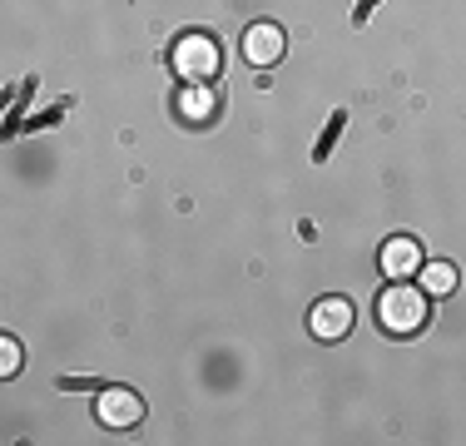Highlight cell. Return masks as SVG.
I'll list each match as a JSON object with an SVG mask.
<instances>
[{
  "instance_id": "obj_8",
  "label": "cell",
  "mask_w": 466,
  "mask_h": 446,
  "mask_svg": "<svg viewBox=\"0 0 466 446\" xmlns=\"http://www.w3.org/2000/svg\"><path fill=\"white\" fill-rule=\"evenodd\" d=\"M15 372H20V342L0 338V377H15Z\"/></svg>"
},
{
  "instance_id": "obj_2",
  "label": "cell",
  "mask_w": 466,
  "mask_h": 446,
  "mask_svg": "<svg viewBox=\"0 0 466 446\" xmlns=\"http://www.w3.org/2000/svg\"><path fill=\"white\" fill-rule=\"evenodd\" d=\"M169 65H174V75H179L184 85H208V80H218V70H224V50H218L214 35L188 30V35L174 40Z\"/></svg>"
},
{
  "instance_id": "obj_3",
  "label": "cell",
  "mask_w": 466,
  "mask_h": 446,
  "mask_svg": "<svg viewBox=\"0 0 466 446\" xmlns=\"http://www.w3.org/2000/svg\"><path fill=\"white\" fill-rule=\"evenodd\" d=\"M95 417L99 427H115V431H129L144 421V397L135 387H105V392L95 397Z\"/></svg>"
},
{
  "instance_id": "obj_1",
  "label": "cell",
  "mask_w": 466,
  "mask_h": 446,
  "mask_svg": "<svg viewBox=\"0 0 466 446\" xmlns=\"http://www.w3.org/2000/svg\"><path fill=\"white\" fill-rule=\"evenodd\" d=\"M431 308H427V288L407 283V278H392V283L377 293V322H382V332H392V338H412V332L427 328Z\"/></svg>"
},
{
  "instance_id": "obj_5",
  "label": "cell",
  "mask_w": 466,
  "mask_h": 446,
  "mask_svg": "<svg viewBox=\"0 0 466 446\" xmlns=\"http://www.w3.org/2000/svg\"><path fill=\"white\" fill-rule=\"evenodd\" d=\"M308 332L318 342H342L352 332V303L348 298H318L313 312H308Z\"/></svg>"
},
{
  "instance_id": "obj_4",
  "label": "cell",
  "mask_w": 466,
  "mask_h": 446,
  "mask_svg": "<svg viewBox=\"0 0 466 446\" xmlns=\"http://www.w3.org/2000/svg\"><path fill=\"white\" fill-rule=\"evenodd\" d=\"M283 50H288V35H283V25H273V20H258V25L243 30V60H248L253 70L279 65Z\"/></svg>"
},
{
  "instance_id": "obj_7",
  "label": "cell",
  "mask_w": 466,
  "mask_h": 446,
  "mask_svg": "<svg viewBox=\"0 0 466 446\" xmlns=\"http://www.w3.org/2000/svg\"><path fill=\"white\" fill-rule=\"evenodd\" d=\"M417 278H421V288H427V298H451V293H457V268L441 263V258L421 263Z\"/></svg>"
},
{
  "instance_id": "obj_6",
  "label": "cell",
  "mask_w": 466,
  "mask_h": 446,
  "mask_svg": "<svg viewBox=\"0 0 466 446\" xmlns=\"http://www.w3.org/2000/svg\"><path fill=\"white\" fill-rule=\"evenodd\" d=\"M421 263H427V258H421V243L407 238V233L387 238L382 253H377V268H382V278H417Z\"/></svg>"
}]
</instances>
